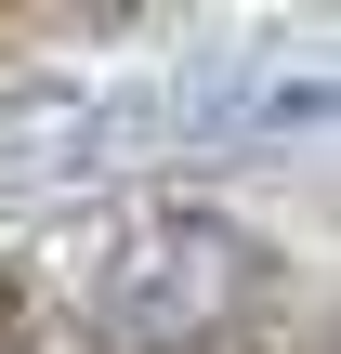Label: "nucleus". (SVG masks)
<instances>
[{"instance_id":"obj_2","label":"nucleus","mask_w":341,"mask_h":354,"mask_svg":"<svg viewBox=\"0 0 341 354\" xmlns=\"http://www.w3.org/2000/svg\"><path fill=\"white\" fill-rule=\"evenodd\" d=\"M0 354H13V302H0Z\"/></svg>"},{"instance_id":"obj_1","label":"nucleus","mask_w":341,"mask_h":354,"mask_svg":"<svg viewBox=\"0 0 341 354\" xmlns=\"http://www.w3.org/2000/svg\"><path fill=\"white\" fill-rule=\"evenodd\" d=\"M263 302H276V276L223 210H158V223L118 236L92 328H105V354H250Z\"/></svg>"}]
</instances>
